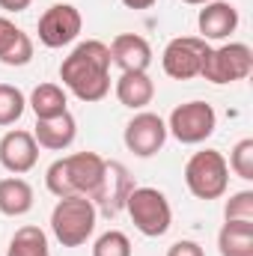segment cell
Masks as SVG:
<instances>
[{
    "label": "cell",
    "instance_id": "27",
    "mask_svg": "<svg viewBox=\"0 0 253 256\" xmlns=\"http://www.w3.org/2000/svg\"><path fill=\"white\" fill-rule=\"evenodd\" d=\"M30 3H33V0H0V9L9 12V15H18V12L30 9Z\"/></svg>",
    "mask_w": 253,
    "mask_h": 256
},
{
    "label": "cell",
    "instance_id": "7",
    "mask_svg": "<svg viewBox=\"0 0 253 256\" xmlns=\"http://www.w3.org/2000/svg\"><path fill=\"white\" fill-rule=\"evenodd\" d=\"M214 128H218V114L206 102H185V104L173 108V114L167 120V134H173L185 146L206 143L214 134Z\"/></svg>",
    "mask_w": 253,
    "mask_h": 256
},
{
    "label": "cell",
    "instance_id": "29",
    "mask_svg": "<svg viewBox=\"0 0 253 256\" xmlns=\"http://www.w3.org/2000/svg\"><path fill=\"white\" fill-rule=\"evenodd\" d=\"M182 3H188V6H202V3H208V0H182Z\"/></svg>",
    "mask_w": 253,
    "mask_h": 256
},
{
    "label": "cell",
    "instance_id": "12",
    "mask_svg": "<svg viewBox=\"0 0 253 256\" xmlns=\"http://www.w3.org/2000/svg\"><path fill=\"white\" fill-rule=\"evenodd\" d=\"M39 164V143L33 131L12 128L0 137V167L12 176H24Z\"/></svg>",
    "mask_w": 253,
    "mask_h": 256
},
{
    "label": "cell",
    "instance_id": "14",
    "mask_svg": "<svg viewBox=\"0 0 253 256\" xmlns=\"http://www.w3.org/2000/svg\"><path fill=\"white\" fill-rule=\"evenodd\" d=\"M108 48H110V63L122 72H146L152 66V45L137 33L114 36Z\"/></svg>",
    "mask_w": 253,
    "mask_h": 256
},
{
    "label": "cell",
    "instance_id": "28",
    "mask_svg": "<svg viewBox=\"0 0 253 256\" xmlns=\"http://www.w3.org/2000/svg\"><path fill=\"white\" fill-rule=\"evenodd\" d=\"M158 0H122V6L126 9H137V12H143V9H152Z\"/></svg>",
    "mask_w": 253,
    "mask_h": 256
},
{
    "label": "cell",
    "instance_id": "21",
    "mask_svg": "<svg viewBox=\"0 0 253 256\" xmlns=\"http://www.w3.org/2000/svg\"><path fill=\"white\" fill-rule=\"evenodd\" d=\"M6 256H51V248H48V236L45 230L27 224V226H18L15 236L9 238V248H6Z\"/></svg>",
    "mask_w": 253,
    "mask_h": 256
},
{
    "label": "cell",
    "instance_id": "25",
    "mask_svg": "<svg viewBox=\"0 0 253 256\" xmlns=\"http://www.w3.org/2000/svg\"><path fill=\"white\" fill-rule=\"evenodd\" d=\"M224 220H253V191L232 194L224 206Z\"/></svg>",
    "mask_w": 253,
    "mask_h": 256
},
{
    "label": "cell",
    "instance_id": "11",
    "mask_svg": "<svg viewBox=\"0 0 253 256\" xmlns=\"http://www.w3.org/2000/svg\"><path fill=\"white\" fill-rule=\"evenodd\" d=\"M80 27H84V18L72 3H54L42 12L36 33L45 48H66L80 36Z\"/></svg>",
    "mask_w": 253,
    "mask_h": 256
},
{
    "label": "cell",
    "instance_id": "2",
    "mask_svg": "<svg viewBox=\"0 0 253 256\" xmlns=\"http://www.w3.org/2000/svg\"><path fill=\"white\" fill-rule=\"evenodd\" d=\"M102 173H104V158L98 152H72L66 158H57L48 167L45 185L57 200L60 196H72V194L90 196L98 188Z\"/></svg>",
    "mask_w": 253,
    "mask_h": 256
},
{
    "label": "cell",
    "instance_id": "1",
    "mask_svg": "<svg viewBox=\"0 0 253 256\" xmlns=\"http://www.w3.org/2000/svg\"><path fill=\"white\" fill-rule=\"evenodd\" d=\"M60 80L78 102H102L110 92V48L102 39L78 42L60 63Z\"/></svg>",
    "mask_w": 253,
    "mask_h": 256
},
{
    "label": "cell",
    "instance_id": "8",
    "mask_svg": "<svg viewBox=\"0 0 253 256\" xmlns=\"http://www.w3.org/2000/svg\"><path fill=\"white\" fill-rule=\"evenodd\" d=\"M208 42L200 36H176L167 42L164 54H161V66L164 74L173 80H190L202 72V63L208 57Z\"/></svg>",
    "mask_w": 253,
    "mask_h": 256
},
{
    "label": "cell",
    "instance_id": "4",
    "mask_svg": "<svg viewBox=\"0 0 253 256\" xmlns=\"http://www.w3.org/2000/svg\"><path fill=\"white\" fill-rule=\"evenodd\" d=\"M126 212L134 224V230L146 238H161L167 236V230L173 226V208H170V200L164 196V191L158 188H137L128 194L126 200Z\"/></svg>",
    "mask_w": 253,
    "mask_h": 256
},
{
    "label": "cell",
    "instance_id": "13",
    "mask_svg": "<svg viewBox=\"0 0 253 256\" xmlns=\"http://www.w3.org/2000/svg\"><path fill=\"white\" fill-rule=\"evenodd\" d=\"M196 27H200V39L224 42L238 30V9L226 0H208V3H202V9L196 15Z\"/></svg>",
    "mask_w": 253,
    "mask_h": 256
},
{
    "label": "cell",
    "instance_id": "18",
    "mask_svg": "<svg viewBox=\"0 0 253 256\" xmlns=\"http://www.w3.org/2000/svg\"><path fill=\"white\" fill-rule=\"evenodd\" d=\"M33 185L21 176H6L0 179V214L6 218H24L33 208Z\"/></svg>",
    "mask_w": 253,
    "mask_h": 256
},
{
    "label": "cell",
    "instance_id": "6",
    "mask_svg": "<svg viewBox=\"0 0 253 256\" xmlns=\"http://www.w3.org/2000/svg\"><path fill=\"white\" fill-rule=\"evenodd\" d=\"M253 72V51L244 42H224L220 48H208V57L202 63V78L208 84H236L244 80Z\"/></svg>",
    "mask_w": 253,
    "mask_h": 256
},
{
    "label": "cell",
    "instance_id": "30",
    "mask_svg": "<svg viewBox=\"0 0 253 256\" xmlns=\"http://www.w3.org/2000/svg\"><path fill=\"white\" fill-rule=\"evenodd\" d=\"M60 3H72V0H60Z\"/></svg>",
    "mask_w": 253,
    "mask_h": 256
},
{
    "label": "cell",
    "instance_id": "3",
    "mask_svg": "<svg viewBox=\"0 0 253 256\" xmlns=\"http://www.w3.org/2000/svg\"><path fill=\"white\" fill-rule=\"evenodd\" d=\"M96 220H98V212L90 196L84 194L60 196L51 212V232L63 248H80L92 238Z\"/></svg>",
    "mask_w": 253,
    "mask_h": 256
},
{
    "label": "cell",
    "instance_id": "26",
    "mask_svg": "<svg viewBox=\"0 0 253 256\" xmlns=\"http://www.w3.org/2000/svg\"><path fill=\"white\" fill-rule=\"evenodd\" d=\"M167 256H206V250H202V244H196V242H190V238H182V242L170 244Z\"/></svg>",
    "mask_w": 253,
    "mask_h": 256
},
{
    "label": "cell",
    "instance_id": "20",
    "mask_svg": "<svg viewBox=\"0 0 253 256\" xmlns=\"http://www.w3.org/2000/svg\"><path fill=\"white\" fill-rule=\"evenodd\" d=\"M27 104L36 114V120H51V116H60L68 110V98H66V90L60 84H39L30 92Z\"/></svg>",
    "mask_w": 253,
    "mask_h": 256
},
{
    "label": "cell",
    "instance_id": "16",
    "mask_svg": "<svg viewBox=\"0 0 253 256\" xmlns=\"http://www.w3.org/2000/svg\"><path fill=\"white\" fill-rule=\"evenodd\" d=\"M30 60H33V39L0 15V63L15 68V66H27Z\"/></svg>",
    "mask_w": 253,
    "mask_h": 256
},
{
    "label": "cell",
    "instance_id": "24",
    "mask_svg": "<svg viewBox=\"0 0 253 256\" xmlns=\"http://www.w3.org/2000/svg\"><path fill=\"white\" fill-rule=\"evenodd\" d=\"M226 164H230V170H232L238 179L253 182V137H244V140H238V143L232 146Z\"/></svg>",
    "mask_w": 253,
    "mask_h": 256
},
{
    "label": "cell",
    "instance_id": "23",
    "mask_svg": "<svg viewBox=\"0 0 253 256\" xmlns=\"http://www.w3.org/2000/svg\"><path fill=\"white\" fill-rule=\"evenodd\" d=\"M92 256H131V238L122 230H108L96 238Z\"/></svg>",
    "mask_w": 253,
    "mask_h": 256
},
{
    "label": "cell",
    "instance_id": "19",
    "mask_svg": "<svg viewBox=\"0 0 253 256\" xmlns=\"http://www.w3.org/2000/svg\"><path fill=\"white\" fill-rule=\"evenodd\" d=\"M220 256H253V220H224L218 232Z\"/></svg>",
    "mask_w": 253,
    "mask_h": 256
},
{
    "label": "cell",
    "instance_id": "15",
    "mask_svg": "<svg viewBox=\"0 0 253 256\" xmlns=\"http://www.w3.org/2000/svg\"><path fill=\"white\" fill-rule=\"evenodd\" d=\"M33 137H36L39 149L63 152V149H68L74 143V137H78V122H74V116L68 110L60 114V116H51V120H36Z\"/></svg>",
    "mask_w": 253,
    "mask_h": 256
},
{
    "label": "cell",
    "instance_id": "22",
    "mask_svg": "<svg viewBox=\"0 0 253 256\" xmlns=\"http://www.w3.org/2000/svg\"><path fill=\"white\" fill-rule=\"evenodd\" d=\"M27 110V98L18 86L0 84V126H15Z\"/></svg>",
    "mask_w": 253,
    "mask_h": 256
},
{
    "label": "cell",
    "instance_id": "17",
    "mask_svg": "<svg viewBox=\"0 0 253 256\" xmlns=\"http://www.w3.org/2000/svg\"><path fill=\"white\" fill-rule=\"evenodd\" d=\"M116 98L128 110H146L155 98V84L149 72H122L116 80Z\"/></svg>",
    "mask_w": 253,
    "mask_h": 256
},
{
    "label": "cell",
    "instance_id": "5",
    "mask_svg": "<svg viewBox=\"0 0 253 256\" xmlns=\"http://www.w3.org/2000/svg\"><path fill=\"white\" fill-rule=\"evenodd\" d=\"M185 185L196 200H220L230 188V164L218 149L194 152L185 164Z\"/></svg>",
    "mask_w": 253,
    "mask_h": 256
},
{
    "label": "cell",
    "instance_id": "9",
    "mask_svg": "<svg viewBox=\"0 0 253 256\" xmlns=\"http://www.w3.org/2000/svg\"><path fill=\"white\" fill-rule=\"evenodd\" d=\"M134 191V176L128 173V167L122 161H104V173H102V182L98 188L90 194L92 206L98 214H108V218H116L122 208H126L128 194Z\"/></svg>",
    "mask_w": 253,
    "mask_h": 256
},
{
    "label": "cell",
    "instance_id": "10",
    "mask_svg": "<svg viewBox=\"0 0 253 256\" xmlns=\"http://www.w3.org/2000/svg\"><path fill=\"white\" fill-rule=\"evenodd\" d=\"M167 122L152 114V110H137L131 120H128L126 131H122V140H126V149L134 152L137 158H152L164 149L167 143Z\"/></svg>",
    "mask_w": 253,
    "mask_h": 256
}]
</instances>
